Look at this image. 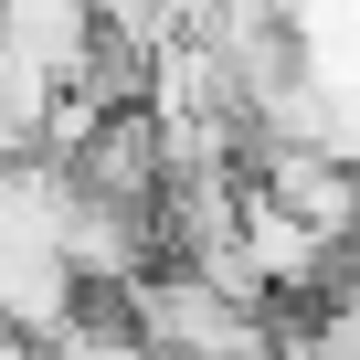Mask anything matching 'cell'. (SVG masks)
I'll use <instances>...</instances> for the list:
<instances>
[{"label":"cell","mask_w":360,"mask_h":360,"mask_svg":"<svg viewBox=\"0 0 360 360\" xmlns=\"http://www.w3.org/2000/svg\"><path fill=\"white\" fill-rule=\"evenodd\" d=\"M117 318H127V339L148 360H276V339H286L265 297L223 286L212 265H180V255H159L148 276H127Z\"/></svg>","instance_id":"cell-1"}]
</instances>
